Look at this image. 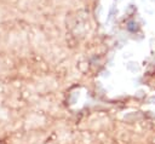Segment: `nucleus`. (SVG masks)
<instances>
[{"instance_id": "f257e3e1", "label": "nucleus", "mask_w": 155, "mask_h": 144, "mask_svg": "<svg viewBox=\"0 0 155 144\" xmlns=\"http://www.w3.org/2000/svg\"><path fill=\"white\" fill-rule=\"evenodd\" d=\"M126 30L131 34H136L138 30H139V25L138 23L134 21V19H130L127 23H126Z\"/></svg>"}]
</instances>
